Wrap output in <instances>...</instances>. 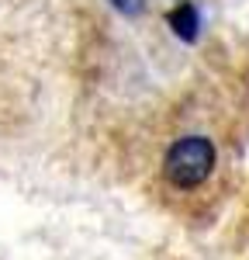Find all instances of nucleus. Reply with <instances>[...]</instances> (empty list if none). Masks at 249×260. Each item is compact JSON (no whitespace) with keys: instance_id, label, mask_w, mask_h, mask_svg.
Masks as SVG:
<instances>
[{"instance_id":"f257e3e1","label":"nucleus","mask_w":249,"mask_h":260,"mask_svg":"<svg viewBox=\"0 0 249 260\" xmlns=\"http://www.w3.org/2000/svg\"><path fill=\"white\" fill-rule=\"evenodd\" d=\"M211 170H215V142L208 136H184L163 156V177L180 191L201 187L211 177Z\"/></svg>"},{"instance_id":"f03ea898","label":"nucleus","mask_w":249,"mask_h":260,"mask_svg":"<svg viewBox=\"0 0 249 260\" xmlns=\"http://www.w3.org/2000/svg\"><path fill=\"white\" fill-rule=\"evenodd\" d=\"M166 24L173 28L177 39H184V42H197V35H201V14H197V7H194L190 0L177 4V7L166 14Z\"/></svg>"},{"instance_id":"7ed1b4c3","label":"nucleus","mask_w":249,"mask_h":260,"mask_svg":"<svg viewBox=\"0 0 249 260\" xmlns=\"http://www.w3.org/2000/svg\"><path fill=\"white\" fill-rule=\"evenodd\" d=\"M111 7H114V11H121L124 18H135V14H142L145 0H111Z\"/></svg>"}]
</instances>
